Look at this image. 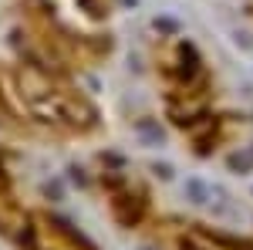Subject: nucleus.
<instances>
[{"mask_svg":"<svg viewBox=\"0 0 253 250\" xmlns=\"http://www.w3.org/2000/svg\"><path fill=\"white\" fill-rule=\"evenodd\" d=\"M189 193H193V196H196V203H203V186H199L196 179H193V183H189Z\"/></svg>","mask_w":253,"mask_h":250,"instance_id":"1","label":"nucleus"}]
</instances>
